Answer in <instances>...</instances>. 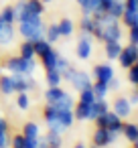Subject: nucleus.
<instances>
[{
    "label": "nucleus",
    "mask_w": 138,
    "mask_h": 148,
    "mask_svg": "<svg viewBox=\"0 0 138 148\" xmlns=\"http://www.w3.org/2000/svg\"><path fill=\"white\" fill-rule=\"evenodd\" d=\"M0 71H2V65H0Z\"/></svg>",
    "instance_id": "nucleus-44"
},
{
    "label": "nucleus",
    "mask_w": 138,
    "mask_h": 148,
    "mask_svg": "<svg viewBox=\"0 0 138 148\" xmlns=\"http://www.w3.org/2000/svg\"><path fill=\"white\" fill-rule=\"evenodd\" d=\"M116 138H118V134H114L106 128H95V132L91 136V142H93L95 148H108L110 144L116 142Z\"/></svg>",
    "instance_id": "nucleus-4"
},
{
    "label": "nucleus",
    "mask_w": 138,
    "mask_h": 148,
    "mask_svg": "<svg viewBox=\"0 0 138 148\" xmlns=\"http://www.w3.org/2000/svg\"><path fill=\"white\" fill-rule=\"evenodd\" d=\"M120 18H122V23L130 29V27L138 25V10H128V8H124V14H122Z\"/></svg>",
    "instance_id": "nucleus-25"
},
{
    "label": "nucleus",
    "mask_w": 138,
    "mask_h": 148,
    "mask_svg": "<svg viewBox=\"0 0 138 148\" xmlns=\"http://www.w3.org/2000/svg\"><path fill=\"white\" fill-rule=\"evenodd\" d=\"M10 146L12 148H25V136L23 134H16L10 138Z\"/></svg>",
    "instance_id": "nucleus-37"
},
{
    "label": "nucleus",
    "mask_w": 138,
    "mask_h": 148,
    "mask_svg": "<svg viewBox=\"0 0 138 148\" xmlns=\"http://www.w3.org/2000/svg\"><path fill=\"white\" fill-rule=\"evenodd\" d=\"M19 33L23 35L25 41H39L45 39V25L43 21H31V23H19Z\"/></svg>",
    "instance_id": "nucleus-2"
},
{
    "label": "nucleus",
    "mask_w": 138,
    "mask_h": 148,
    "mask_svg": "<svg viewBox=\"0 0 138 148\" xmlns=\"http://www.w3.org/2000/svg\"><path fill=\"white\" fill-rule=\"evenodd\" d=\"M106 14H110L112 18H116V21H118V18L124 14V2H122V0H112V4L108 6Z\"/></svg>",
    "instance_id": "nucleus-22"
},
{
    "label": "nucleus",
    "mask_w": 138,
    "mask_h": 148,
    "mask_svg": "<svg viewBox=\"0 0 138 148\" xmlns=\"http://www.w3.org/2000/svg\"><path fill=\"white\" fill-rule=\"evenodd\" d=\"M59 37H61V35H59L57 25H49V27L45 29V41H49L51 45H53V43H57V41H59Z\"/></svg>",
    "instance_id": "nucleus-31"
},
{
    "label": "nucleus",
    "mask_w": 138,
    "mask_h": 148,
    "mask_svg": "<svg viewBox=\"0 0 138 148\" xmlns=\"http://www.w3.org/2000/svg\"><path fill=\"white\" fill-rule=\"evenodd\" d=\"M65 93H67V91L61 89V85H59V87H47V91H45V101H47L49 106H53V103H57Z\"/></svg>",
    "instance_id": "nucleus-14"
},
{
    "label": "nucleus",
    "mask_w": 138,
    "mask_h": 148,
    "mask_svg": "<svg viewBox=\"0 0 138 148\" xmlns=\"http://www.w3.org/2000/svg\"><path fill=\"white\" fill-rule=\"evenodd\" d=\"M33 49H35V57H43V55H47L53 47H51V43H49V41L39 39V41H35V43H33Z\"/></svg>",
    "instance_id": "nucleus-23"
},
{
    "label": "nucleus",
    "mask_w": 138,
    "mask_h": 148,
    "mask_svg": "<svg viewBox=\"0 0 138 148\" xmlns=\"http://www.w3.org/2000/svg\"><path fill=\"white\" fill-rule=\"evenodd\" d=\"M118 61H120V65L124 67V69H128V67H132L136 61H138V45H126V47H122V51H120V55H118Z\"/></svg>",
    "instance_id": "nucleus-5"
},
{
    "label": "nucleus",
    "mask_w": 138,
    "mask_h": 148,
    "mask_svg": "<svg viewBox=\"0 0 138 148\" xmlns=\"http://www.w3.org/2000/svg\"><path fill=\"white\" fill-rule=\"evenodd\" d=\"M91 89H93V95H95V99H106V95L110 93V89H108V83H102V81H95V83H91Z\"/></svg>",
    "instance_id": "nucleus-26"
},
{
    "label": "nucleus",
    "mask_w": 138,
    "mask_h": 148,
    "mask_svg": "<svg viewBox=\"0 0 138 148\" xmlns=\"http://www.w3.org/2000/svg\"><path fill=\"white\" fill-rule=\"evenodd\" d=\"M136 89H138V87H136Z\"/></svg>",
    "instance_id": "nucleus-47"
},
{
    "label": "nucleus",
    "mask_w": 138,
    "mask_h": 148,
    "mask_svg": "<svg viewBox=\"0 0 138 148\" xmlns=\"http://www.w3.org/2000/svg\"><path fill=\"white\" fill-rule=\"evenodd\" d=\"M23 136H25V138H39V136H41L39 126H37L35 122H27V124L23 126Z\"/></svg>",
    "instance_id": "nucleus-28"
},
{
    "label": "nucleus",
    "mask_w": 138,
    "mask_h": 148,
    "mask_svg": "<svg viewBox=\"0 0 138 148\" xmlns=\"http://www.w3.org/2000/svg\"><path fill=\"white\" fill-rule=\"evenodd\" d=\"M136 63H138V61H136Z\"/></svg>",
    "instance_id": "nucleus-48"
},
{
    "label": "nucleus",
    "mask_w": 138,
    "mask_h": 148,
    "mask_svg": "<svg viewBox=\"0 0 138 148\" xmlns=\"http://www.w3.org/2000/svg\"><path fill=\"white\" fill-rule=\"evenodd\" d=\"M128 101H130V106H138V89L128 95Z\"/></svg>",
    "instance_id": "nucleus-39"
},
{
    "label": "nucleus",
    "mask_w": 138,
    "mask_h": 148,
    "mask_svg": "<svg viewBox=\"0 0 138 148\" xmlns=\"http://www.w3.org/2000/svg\"><path fill=\"white\" fill-rule=\"evenodd\" d=\"M73 118L75 120H79V122H87V120H91V106H87V103H75L73 106Z\"/></svg>",
    "instance_id": "nucleus-11"
},
{
    "label": "nucleus",
    "mask_w": 138,
    "mask_h": 148,
    "mask_svg": "<svg viewBox=\"0 0 138 148\" xmlns=\"http://www.w3.org/2000/svg\"><path fill=\"white\" fill-rule=\"evenodd\" d=\"M10 146V132H8V124L4 118H0V148H8Z\"/></svg>",
    "instance_id": "nucleus-19"
},
{
    "label": "nucleus",
    "mask_w": 138,
    "mask_h": 148,
    "mask_svg": "<svg viewBox=\"0 0 138 148\" xmlns=\"http://www.w3.org/2000/svg\"><path fill=\"white\" fill-rule=\"evenodd\" d=\"M0 29H2V23H0Z\"/></svg>",
    "instance_id": "nucleus-45"
},
{
    "label": "nucleus",
    "mask_w": 138,
    "mask_h": 148,
    "mask_svg": "<svg viewBox=\"0 0 138 148\" xmlns=\"http://www.w3.org/2000/svg\"><path fill=\"white\" fill-rule=\"evenodd\" d=\"M16 21V12H14V6H6L2 12H0V23L4 25H12Z\"/></svg>",
    "instance_id": "nucleus-30"
},
{
    "label": "nucleus",
    "mask_w": 138,
    "mask_h": 148,
    "mask_svg": "<svg viewBox=\"0 0 138 148\" xmlns=\"http://www.w3.org/2000/svg\"><path fill=\"white\" fill-rule=\"evenodd\" d=\"M130 144L138 138V126H136V122H124V126H122V132H120Z\"/></svg>",
    "instance_id": "nucleus-15"
},
{
    "label": "nucleus",
    "mask_w": 138,
    "mask_h": 148,
    "mask_svg": "<svg viewBox=\"0 0 138 148\" xmlns=\"http://www.w3.org/2000/svg\"><path fill=\"white\" fill-rule=\"evenodd\" d=\"M61 75H63V79H65V81H69V83H71V87H73V89H77V91H81V89H85V87H91V77H89L85 71H79V69L69 67V69H67V71H63Z\"/></svg>",
    "instance_id": "nucleus-3"
},
{
    "label": "nucleus",
    "mask_w": 138,
    "mask_h": 148,
    "mask_svg": "<svg viewBox=\"0 0 138 148\" xmlns=\"http://www.w3.org/2000/svg\"><path fill=\"white\" fill-rule=\"evenodd\" d=\"M59 57H61V55H59L55 49H51L47 55H43V57H41V63H43V67H45V69H55V67H57Z\"/></svg>",
    "instance_id": "nucleus-17"
},
{
    "label": "nucleus",
    "mask_w": 138,
    "mask_h": 148,
    "mask_svg": "<svg viewBox=\"0 0 138 148\" xmlns=\"http://www.w3.org/2000/svg\"><path fill=\"white\" fill-rule=\"evenodd\" d=\"M93 101H95V95H93V89H91V87H85V89L79 91V103H87V106H91Z\"/></svg>",
    "instance_id": "nucleus-33"
},
{
    "label": "nucleus",
    "mask_w": 138,
    "mask_h": 148,
    "mask_svg": "<svg viewBox=\"0 0 138 148\" xmlns=\"http://www.w3.org/2000/svg\"><path fill=\"white\" fill-rule=\"evenodd\" d=\"M79 6L83 8V14H91L93 10H97L100 6V0H77Z\"/></svg>",
    "instance_id": "nucleus-32"
},
{
    "label": "nucleus",
    "mask_w": 138,
    "mask_h": 148,
    "mask_svg": "<svg viewBox=\"0 0 138 148\" xmlns=\"http://www.w3.org/2000/svg\"><path fill=\"white\" fill-rule=\"evenodd\" d=\"M12 81H14V93H29L33 87H35V79L31 75H12Z\"/></svg>",
    "instance_id": "nucleus-7"
},
{
    "label": "nucleus",
    "mask_w": 138,
    "mask_h": 148,
    "mask_svg": "<svg viewBox=\"0 0 138 148\" xmlns=\"http://www.w3.org/2000/svg\"><path fill=\"white\" fill-rule=\"evenodd\" d=\"M136 126H138V124H136Z\"/></svg>",
    "instance_id": "nucleus-46"
},
{
    "label": "nucleus",
    "mask_w": 138,
    "mask_h": 148,
    "mask_svg": "<svg viewBox=\"0 0 138 148\" xmlns=\"http://www.w3.org/2000/svg\"><path fill=\"white\" fill-rule=\"evenodd\" d=\"M73 148H87V146H85V144H75Z\"/></svg>",
    "instance_id": "nucleus-41"
},
{
    "label": "nucleus",
    "mask_w": 138,
    "mask_h": 148,
    "mask_svg": "<svg viewBox=\"0 0 138 148\" xmlns=\"http://www.w3.org/2000/svg\"><path fill=\"white\" fill-rule=\"evenodd\" d=\"M57 29H59V35L61 37H71L73 35V21L71 18H63L61 23H57Z\"/></svg>",
    "instance_id": "nucleus-24"
},
{
    "label": "nucleus",
    "mask_w": 138,
    "mask_h": 148,
    "mask_svg": "<svg viewBox=\"0 0 138 148\" xmlns=\"http://www.w3.org/2000/svg\"><path fill=\"white\" fill-rule=\"evenodd\" d=\"M106 112H110V103H108L106 99H95V101L91 103V120H95L97 116H102V114H106Z\"/></svg>",
    "instance_id": "nucleus-20"
},
{
    "label": "nucleus",
    "mask_w": 138,
    "mask_h": 148,
    "mask_svg": "<svg viewBox=\"0 0 138 148\" xmlns=\"http://www.w3.org/2000/svg\"><path fill=\"white\" fill-rule=\"evenodd\" d=\"M130 43L132 45H138V25L130 27Z\"/></svg>",
    "instance_id": "nucleus-38"
},
{
    "label": "nucleus",
    "mask_w": 138,
    "mask_h": 148,
    "mask_svg": "<svg viewBox=\"0 0 138 148\" xmlns=\"http://www.w3.org/2000/svg\"><path fill=\"white\" fill-rule=\"evenodd\" d=\"M47 106H49V103H47ZM73 106H75V99H73L69 93H65L57 103H53V108H55V110H73Z\"/></svg>",
    "instance_id": "nucleus-27"
},
{
    "label": "nucleus",
    "mask_w": 138,
    "mask_h": 148,
    "mask_svg": "<svg viewBox=\"0 0 138 148\" xmlns=\"http://www.w3.org/2000/svg\"><path fill=\"white\" fill-rule=\"evenodd\" d=\"M132 148H138V138H136V140L132 142Z\"/></svg>",
    "instance_id": "nucleus-42"
},
{
    "label": "nucleus",
    "mask_w": 138,
    "mask_h": 148,
    "mask_svg": "<svg viewBox=\"0 0 138 148\" xmlns=\"http://www.w3.org/2000/svg\"><path fill=\"white\" fill-rule=\"evenodd\" d=\"M43 138L47 140L49 148H61V146H63V138H61V134H57V132H47V136H43Z\"/></svg>",
    "instance_id": "nucleus-29"
},
{
    "label": "nucleus",
    "mask_w": 138,
    "mask_h": 148,
    "mask_svg": "<svg viewBox=\"0 0 138 148\" xmlns=\"http://www.w3.org/2000/svg\"><path fill=\"white\" fill-rule=\"evenodd\" d=\"M104 49H106L108 59H118V55L122 51V45H120V41H108V43H104Z\"/></svg>",
    "instance_id": "nucleus-21"
},
{
    "label": "nucleus",
    "mask_w": 138,
    "mask_h": 148,
    "mask_svg": "<svg viewBox=\"0 0 138 148\" xmlns=\"http://www.w3.org/2000/svg\"><path fill=\"white\" fill-rule=\"evenodd\" d=\"M110 110H112L118 118H122V120H124V118H128V116L132 114V106H130L128 97H116Z\"/></svg>",
    "instance_id": "nucleus-8"
},
{
    "label": "nucleus",
    "mask_w": 138,
    "mask_h": 148,
    "mask_svg": "<svg viewBox=\"0 0 138 148\" xmlns=\"http://www.w3.org/2000/svg\"><path fill=\"white\" fill-rule=\"evenodd\" d=\"M14 25H4L2 23V29H0V47H6L14 41Z\"/></svg>",
    "instance_id": "nucleus-12"
},
{
    "label": "nucleus",
    "mask_w": 138,
    "mask_h": 148,
    "mask_svg": "<svg viewBox=\"0 0 138 148\" xmlns=\"http://www.w3.org/2000/svg\"><path fill=\"white\" fill-rule=\"evenodd\" d=\"M16 108H19V110H23V112L31 108V99H29V93H25V91H23V93H16Z\"/></svg>",
    "instance_id": "nucleus-35"
},
{
    "label": "nucleus",
    "mask_w": 138,
    "mask_h": 148,
    "mask_svg": "<svg viewBox=\"0 0 138 148\" xmlns=\"http://www.w3.org/2000/svg\"><path fill=\"white\" fill-rule=\"evenodd\" d=\"M35 67V59H25L21 55L6 59V71H10V75H33Z\"/></svg>",
    "instance_id": "nucleus-1"
},
{
    "label": "nucleus",
    "mask_w": 138,
    "mask_h": 148,
    "mask_svg": "<svg viewBox=\"0 0 138 148\" xmlns=\"http://www.w3.org/2000/svg\"><path fill=\"white\" fill-rule=\"evenodd\" d=\"M122 39V31H120V25L118 23H112V25H106L102 27V41L108 43V41H120Z\"/></svg>",
    "instance_id": "nucleus-10"
},
{
    "label": "nucleus",
    "mask_w": 138,
    "mask_h": 148,
    "mask_svg": "<svg viewBox=\"0 0 138 148\" xmlns=\"http://www.w3.org/2000/svg\"><path fill=\"white\" fill-rule=\"evenodd\" d=\"M112 77H114V67H112L110 63H100V65L93 67V79H95V81L108 83Z\"/></svg>",
    "instance_id": "nucleus-9"
},
{
    "label": "nucleus",
    "mask_w": 138,
    "mask_h": 148,
    "mask_svg": "<svg viewBox=\"0 0 138 148\" xmlns=\"http://www.w3.org/2000/svg\"><path fill=\"white\" fill-rule=\"evenodd\" d=\"M21 57L35 59V49H33V43L31 41H23V45H21Z\"/></svg>",
    "instance_id": "nucleus-34"
},
{
    "label": "nucleus",
    "mask_w": 138,
    "mask_h": 148,
    "mask_svg": "<svg viewBox=\"0 0 138 148\" xmlns=\"http://www.w3.org/2000/svg\"><path fill=\"white\" fill-rule=\"evenodd\" d=\"M75 55L81 59V61H87L91 57V35L83 33L79 43H77V49H75Z\"/></svg>",
    "instance_id": "nucleus-6"
},
{
    "label": "nucleus",
    "mask_w": 138,
    "mask_h": 148,
    "mask_svg": "<svg viewBox=\"0 0 138 148\" xmlns=\"http://www.w3.org/2000/svg\"><path fill=\"white\" fill-rule=\"evenodd\" d=\"M45 81H47L49 87H59L61 81H63V75H61V71H57V69H47Z\"/></svg>",
    "instance_id": "nucleus-18"
},
{
    "label": "nucleus",
    "mask_w": 138,
    "mask_h": 148,
    "mask_svg": "<svg viewBox=\"0 0 138 148\" xmlns=\"http://www.w3.org/2000/svg\"><path fill=\"white\" fill-rule=\"evenodd\" d=\"M41 2H51V0H41Z\"/></svg>",
    "instance_id": "nucleus-43"
},
{
    "label": "nucleus",
    "mask_w": 138,
    "mask_h": 148,
    "mask_svg": "<svg viewBox=\"0 0 138 148\" xmlns=\"http://www.w3.org/2000/svg\"><path fill=\"white\" fill-rule=\"evenodd\" d=\"M128 81L138 87V63H134L132 67H128Z\"/></svg>",
    "instance_id": "nucleus-36"
},
{
    "label": "nucleus",
    "mask_w": 138,
    "mask_h": 148,
    "mask_svg": "<svg viewBox=\"0 0 138 148\" xmlns=\"http://www.w3.org/2000/svg\"><path fill=\"white\" fill-rule=\"evenodd\" d=\"M110 4H112V0H100V6H97V10H102V12H106Z\"/></svg>",
    "instance_id": "nucleus-40"
},
{
    "label": "nucleus",
    "mask_w": 138,
    "mask_h": 148,
    "mask_svg": "<svg viewBox=\"0 0 138 148\" xmlns=\"http://www.w3.org/2000/svg\"><path fill=\"white\" fill-rule=\"evenodd\" d=\"M0 93H2V95H12L14 93L12 75H0Z\"/></svg>",
    "instance_id": "nucleus-16"
},
{
    "label": "nucleus",
    "mask_w": 138,
    "mask_h": 148,
    "mask_svg": "<svg viewBox=\"0 0 138 148\" xmlns=\"http://www.w3.org/2000/svg\"><path fill=\"white\" fill-rule=\"evenodd\" d=\"M122 126H124V120L118 118V116L110 110V112H108V124H106V130H110V132H114V134H120V132H122Z\"/></svg>",
    "instance_id": "nucleus-13"
}]
</instances>
